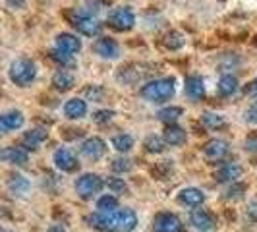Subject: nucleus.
<instances>
[{"instance_id":"obj_1","label":"nucleus","mask_w":257,"mask_h":232,"mask_svg":"<svg viewBox=\"0 0 257 232\" xmlns=\"http://www.w3.org/2000/svg\"><path fill=\"white\" fill-rule=\"evenodd\" d=\"M87 222L101 232H132L138 226V215L128 207L114 211H95L87 217Z\"/></svg>"},{"instance_id":"obj_2","label":"nucleus","mask_w":257,"mask_h":232,"mask_svg":"<svg viewBox=\"0 0 257 232\" xmlns=\"http://www.w3.org/2000/svg\"><path fill=\"white\" fill-rule=\"evenodd\" d=\"M176 93V85L172 77H159L151 79L149 83H145L142 87V97L149 103H165L170 101Z\"/></svg>"},{"instance_id":"obj_3","label":"nucleus","mask_w":257,"mask_h":232,"mask_svg":"<svg viewBox=\"0 0 257 232\" xmlns=\"http://www.w3.org/2000/svg\"><path fill=\"white\" fill-rule=\"evenodd\" d=\"M8 74H10V79L18 87H27L37 76V66H35V62H31L27 58H18V60L12 62Z\"/></svg>"},{"instance_id":"obj_4","label":"nucleus","mask_w":257,"mask_h":232,"mask_svg":"<svg viewBox=\"0 0 257 232\" xmlns=\"http://www.w3.org/2000/svg\"><path fill=\"white\" fill-rule=\"evenodd\" d=\"M68 20L70 24L76 27L81 35H87V37H97L101 33V24L97 18H93L89 12H83V10H74V12L68 14Z\"/></svg>"},{"instance_id":"obj_5","label":"nucleus","mask_w":257,"mask_h":232,"mask_svg":"<svg viewBox=\"0 0 257 232\" xmlns=\"http://www.w3.org/2000/svg\"><path fill=\"white\" fill-rule=\"evenodd\" d=\"M104 186H106V184H104V180L99 176V174L87 172V174H81V176L76 180V192L79 197L91 199L93 195H97V193L101 192Z\"/></svg>"},{"instance_id":"obj_6","label":"nucleus","mask_w":257,"mask_h":232,"mask_svg":"<svg viewBox=\"0 0 257 232\" xmlns=\"http://www.w3.org/2000/svg\"><path fill=\"white\" fill-rule=\"evenodd\" d=\"M108 26L116 29V31H130L132 27L136 26V14L132 12L130 8H114L112 12L108 14Z\"/></svg>"},{"instance_id":"obj_7","label":"nucleus","mask_w":257,"mask_h":232,"mask_svg":"<svg viewBox=\"0 0 257 232\" xmlns=\"http://www.w3.org/2000/svg\"><path fill=\"white\" fill-rule=\"evenodd\" d=\"M155 232H184L182 220L174 213H157L153 219Z\"/></svg>"},{"instance_id":"obj_8","label":"nucleus","mask_w":257,"mask_h":232,"mask_svg":"<svg viewBox=\"0 0 257 232\" xmlns=\"http://www.w3.org/2000/svg\"><path fill=\"white\" fill-rule=\"evenodd\" d=\"M151 74V70H147L145 64H128V66H122L118 70V81H124V83H138L140 79H145V77Z\"/></svg>"},{"instance_id":"obj_9","label":"nucleus","mask_w":257,"mask_h":232,"mask_svg":"<svg viewBox=\"0 0 257 232\" xmlns=\"http://www.w3.org/2000/svg\"><path fill=\"white\" fill-rule=\"evenodd\" d=\"M228 153H230V147H228V143L224 142V140H211L203 147V155H205L207 161H211V163H220Z\"/></svg>"},{"instance_id":"obj_10","label":"nucleus","mask_w":257,"mask_h":232,"mask_svg":"<svg viewBox=\"0 0 257 232\" xmlns=\"http://www.w3.org/2000/svg\"><path fill=\"white\" fill-rule=\"evenodd\" d=\"M106 153V143L101 138H89L81 143V155L89 161H99Z\"/></svg>"},{"instance_id":"obj_11","label":"nucleus","mask_w":257,"mask_h":232,"mask_svg":"<svg viewBox=\"0 0 257 232\" xmlns=\"http://www.w3.org/2000/svg\"><path fill=\"white\" fill-rule=\"evenodd\" d=\"M52 161H54L56 168L62 170V172H74L77 168V159L74 157V153H72L70 149H66V147L56 149L54 155H52Z\"/></svg>"},{"instance_id":"obj_12","label":"nucleus","mask_w":257,"mask_h":232,"mask_svg":"<svg viewBox=\"0 0 257 232\" xmlns=\"http://www.w3.org/2000/svg\"><path fill=\"white\" fill-rule=\"evenodd\" d=\"M190 220H192L193 226L201 232H209L217 226V220L207 209H193L192 215H190Z\"/></svg>"},{"instance_id":"obj_13","label":"nucleus","mask_w":257,"mask_h":232,"mask_svg":"<svg viewBox=\"0 0 257 232\" xmlns=\"http://www.w3.org/2000/svg\"><path fill=\"white\" fill-rule=\"evenodd\" d=\"M93 51L97 52L101 58H118V56H120V45L116 43L114 39L101 37L95 41Z\"/></svg>"},{"instance_id":"obj_14","label":"nucleus","mask_w":257,"mask_h":232,"mask_svg":"<svg viewBox=\"0 0 257 232\" xmlns=\"http://www.w3.org/2000/svg\"><path fill=\"white\" fill-rule=\"evenodd\" d=\"M0 157H2V161L10 163V165H14V167H26L27 161H29V155H27L26 147H16V145L6 147Z\"/></svg>"},{"instance_id":"obj_15","label":"nucleus","mask_w":257,"mask_h":232,"mask_svg":"<svg viewBox=\"0 0 257 232\" xmlns=\"http://www.w3.org/2000/svg\"><path fill=\"white\" fill-rule=\"evenodd\" d=\"M74 85H76V76L70 70L60 68V70L54 72V76H52V87L56 91L66 93V91L74 89Z\"/></svg>"},{"instance_id":"obj_16","label":"nucleus","mask_w":257,"mask_h":232,"mask_svg":"<svg viewBox=\"0 0 257 232\" xmlns=\"http://www.w3.org/2000/svg\"><path fill=\"white\" fill-rule=\"evenodd\" d=\"M178 201L182 205H188V207H201L203 201H205V193L201 192L199 188H184L180 193H178Z\"/></svg>"},{"instance_id":"obj_17","label":"nucleus","mask_w":257,"mask_h":232,"mask_svg":"<svg viewBox=\"0 0 257 232\" xmlns=\"http://www.w3.org/2000/svg\"><path fill=\"white\" fill-rule=\"evenodd\" d=\"M242 167L238 163H224L222 167L215 172V180L224 184V182H236L240 176H242Z\"/></svg>"},{"instance_id":"obj_18","label":"nucleus","mask_w":257,"mask_h":232,"mask_svg":"<svg viewBox=\"0 0 257 232\" xmlns=\"http://www.w3.org/2000/svg\"><path fill=\"white\" fill-rule=\"evenodd\" d=\"M47 136H49V132L43 128H33L26 132L24 134V138H22V145L26 147L27 151H35L41 147V143L47 140Z\"/></svg>"},{"instance_id":"obj_19","label":"nucleus","mask_w":257,"mask_h":232,"mask_svg":"<svg viewBox=\"0 0 257 232\" xmlns=\"http://www.w3.org/2000/svg\"><path fill=\"white\" fill-rule=\"evenodd\" d=\"M24 114L20 112V110H8V112H4V114L0 116V130L4 132V134H8V132H14V130L22 128L24 126Z\"/></svg>"},{"instance_id":"obj_20","label":"nucleus","mask_w":257,"mask_h":232,"mask_svg":"<svg viewBox=\"0 0 257 232\" xmlns=\"http://www.w3.org/2000/svg\"><path fill=\"white\" fill-rule=\"evenodd\" d=\"M56 49L68 52V54H76L81 51V41L72 33H60V35H56Z\"/></svg>"},{"instance_id":"obj_21","label":"nucleus","mask_w":257,"mask_h":232,"mask_svg":"<svg viewBox=\"0 0 257 232\" xmlns=\"http://www.w3.org/2000/svg\"><path fill=\"white\" fill-rule=\"evenodd\" d=\"M186 93H188V97L193 99V101H199V99H203L205 97V83H203V79L199 76H190L186 77Z\"/></svg>"},{"instance_id":"obj_22","label":"nucleus","mask_w":257,"mask_h":232,"mask_svg":"<svg viewBox=\"0 0 257 232\" xmlns=\"http://www.w3.org/2000/svg\"><path fill=\"white\" fill-rule=\"evenodd\" d=\"M163 138H165L167 145L178 147V145H182V143H186V138H188V134H186V130L180 128V126H176V124H167V128H165V134H163Z\"/></svg>"},{"instance_id":"obj_23","label":"nucleus","mask_w":257,"mask_h":232,"mask_svg":"<svg viewBox=\"0 0 257 232\" xmlns=\"http://www.w3.org/2000/svg\"><path fill=\"white\" fill-rule=\"evenodd\" d=\"M64 114L68 118H72V120H77V118H83V116L87 114V103L83 101V99H70V101H66L64 104Z\"/></svg>"},{"instance_id":"obj_24","label":"nucleus","mask_w":257,"mask_h":232,"mask_svg":"<svg viewBox=\"0 0 257 232\" xmlns=\"http://www.w3.org/2000/svg\"><path fill=\"white\" fill-rule=\"evenodd\" d=\"M217 89H219V93L222 97H228V95L236 93V89H238V79L234 76H230V74H226V76H222L219 79Z\"/></svg>"},{"instance_id":"obj_25","label":"nucleus","mask_w":257,"mask_h":232,"mask_svg":"<svg viewBox=\"0 0 257 232\" xmlns=\"http://www.w3.org/2000/svg\"><path fill=\"white\" fill-rule=\"evenodd\" d=\"M184 114V108L180 106H167L163 110H159V120H163L165 124H176V120Z\"/></svg>"},{"instance_id":"obj_26","label":"nucleus","mask_w":257,"mask_h":232,"mask_svg":"<svg viewBox=\"0 0 257 232\" xmlns=\"http://www.w3.org/2000/svg\"><path fill=\"white\" fill-rule=\"evenodd\" d=\"M184 43H186V39H184V35L178 33V31H170V33H167V35L163 37V45L167 47L168 51H178V49L184 47Z\"/></svg>"},{"instance_id":"obj_27","label":"nucleus","mask_w":257,"mask_h":232,"mask_svg":"<svg viewBox=\"0 0 257 232\" xmlns=\"http://www.w3.org/2000/svg\"><path fill=\"white\" fill-rule=\"evenodd\" d=\"M112 147L120 153H128L130 149L134 147V138L130 134H118L112 138Z\"/></svg>"},{"instance_id":"obj_28","label":"nucleus","mask_w":257,"mask_h":232,"mask_svg":"<svg viewBox=\"0 0 257 232\" xmlns=\"http://www.w3.org/2000/svg\"><path fill=\"white\" fill-rule=\"evenodd\" d=\"M143 147L149 151V153H163L165 151V147H167V142H165V138H161V136H147V140L143 143Z\"/></svg>"},{"instance_id":"obj_29","label":"nucleus","mask_w":257,"mask_h":232,"mask_svg":"<svg viewBox=\"0 0 257 232\" xmlns=\"http://www.w3.org/2000/svg\"><path fill=\"white\" fill-rule=\"evenodd\" d=\"M203 124L209 130H222L226 126V120H224V116L215 114V112H205L203 114Z\"/></svg>"},{"instance_id":"obj_30","label":"nucleus","mask_w":257,"mask_h":232,"mask_svg":"<svg viewBox=\"0 0 257 232\" xmlns=\"http://www.w3.org/2000/svg\"><path fill=\"white\" fill-rule=\"evenodd\" d=\"M118 209V197L112 193H106L103 197H99L97 201V211H114Z\"/></svg>"},{"instance_id":"obj_31","label":"nucleus","mask_w":257,"mask_h":232,"mask_svg":"<svg viewBox=\"0 0 257 232\" xmlns=\"http://www.w3.org/2000/svg\"><path fill=\"white\" fill-rule=\"evenodd\" d=\"M8 188H10L14 193H18V195H24V193H27V190H29V182H27L24 176H12L10 182H8Z\"/></svg>"},{"instance_id":"obj_32","label":"nucleus","mask_w":257,"mask_h":232,"mask_svg":"<svg viewBox=\"0 0 257 232\" xmlns=\"http://www.w3.org/2000/svg\"><path fill=\"white\" fill-rule=\"evenodd\" d=\"M151 172H153L155 178H159V180H165L168 174L172 172V161H161V163H157Z\"/></svg>"},{"instance_id":"obj_33","label":"nucleus","mask_w":257,"mask_h":232,"mask_svg":"<svg viewBox=\"0 0 257 232\" xmlns=\"http://www.w3.org/2000/svg\"><path fill=\"white\" fill-rule=\"evenodd\" d=\"M74 54H68V52L60 51V49H54V51H51V58L52 60H56L58 64H62V68L68 64H74V58H72Z\"/></svg>"},{"instance_id":"obj_34","label":"nucleus","mask_w":257,"mask_h":232,"mask_svg":"<svg viewBox=\"0 0 257 232\" xmlns=\"http://www.w3.org/2000/svg\"><path fill=\"white\" fill-rule=\"evenodd\" d=\"M106 184V188L110 190L112 193H124L128 192V184L122 180V178H108V180L104 182Z\"/></svg>"},{"instance_id":"obj_35","label":"nucleus","mask_w":257,"mask_h":232,"mask_svg":"<svg viewBox=\"0 0 257 232\" xmlns=\"http://www.w3.org/2000/svg\"><path fill=\"white\" fill-rule=\"evenodd\" d=\"M132 167H134L132 161L126 159V157H118V159L112 161V170H114V172H120V174H122V172H130Z\"/></svg>"},{"instance_id":"obj_36","label":"nucleus","mask_w":257,"mask_h":232,"mask_svg":"<svg viewBox=\"0 0 257 232\" xmlns=\"http://www.w3.org/2000/svg\"><path fill=\"white\" fill-rule=\"evenodd\" d=\"M112 116H114L112 110H97V112H93V122H97V124H106V122L112 120Z\"/></svg>"},{"instance_id":"obj_37","label":"nucleus","mask_w":257,"mask_h":232,"mask_svg":"<svg viewBox=\"0 0 257 232\" xmlns=\"http://www.w3.org/2000/svg\"><path fill=\"white\" fill-rule=\"evenodd\" d=\"M85 95L89 97L91 101H101V99H103V95H104V91L101 89L99 85H91V87L85 89Z\"/></svg>"},{"instance_id":"obj_38","label":"nucleus","mask_w":257,"mask_h":232,"mask_svg":"<svg viewBox=\"0 0 257 232\" xmlns=\"http://www.w3.org/2000/svg\"><path fill=\"white\" fill-rule=\"evenodd\" d=\"M245 192L244 184H238V182H232V186L228 188V197H240Z\"/></svg>"},{"instance_id":"obj_39","label":"nucleus","mask_w":257,"mask_h":232,"mask_svg":"<svg viewBox=\"0 0 257 232\" xmlns=\"http://www.w3.org/2000/svg\"><path fill=\"white\" fill-rule=\"evenodd\" d=\"M245 213H247V217H249V219L257 222V199H253V201H249V203H247Z\"/></svg>"},{"instance_id":"obj_40","label":"nucleus","mask_w":257,"mask_h":232,"mask_svg":"<svg viewBox=\"0 0 257 232\" xmlns=\"http://www.w3.org/2000/svg\"><path fill=\"white\" fill-rule=\"evenodd\" d=\"M245 149L247 151H257V136H249L245 140Z\"/></svg>"},{"instance_id":"obj_41","label":"nucleus","mask_w":257,"mask_h":232,"mask_svg":"<svg viewBox=\"0 0 257 232\" xmlns=\"http://www.w3.org/2000/svg\"><path fill=\"white\" fill-rule=\"evenodd\" d=\"M245 118H247L249 122H257V106L255 108H251L249 112H245Z\"/></svg>"},{"instance_id":"obj_42","label":"nucleus","mask_w":257,"mask_h":232,"mask_svg":"<svg viewBox=\"0 0 257 232\" xmlns=\"http://www.w3.org/2000/svg\"><path fill=\"white\" fill-rule=\"evenodd\" d=\"M47 232H66V230H64V226H62V224H52V226L47 228Z\"/></svg>"},{"instance_id":"obj_43","label":"nucleus","mask_w":257,"mask_h":232,"mask_svg":"<svg viewBox=\"0 0 257 232\" xmlns=\"http://www.w3.org/2000/svg\"><path fill=\"white\" fill-rule=\"evenodd\" d=\"M24 2H26V0H8V4H10V6H22Z\"/></svg>"},{"instance_id":"obj_44","label":"nucleus","mask_w":257,"mask_h":232,"mask_svg":"<svg viewBox=\"0 0 257 232\" xmlns=\"http://www.w3.org/2000/svg\"><path fill=\"white\" fill-rule=\"evenodd\" d=\"M253 87H255V89H257V81H255V83H253Z\"/></svg>"},{"instance_id":"obj_45","label":"nucleus","mask_w":257,"mask_h":232,"mask_svg":"<svg viewBox=\"0 0 257 232\" xmlns=\"http://www.w3.org/2000/svg\"><path fill=\"white\" fill-rule=\"evenodd\" d=\"M4 232H6V230H4Z\"/></svg>"}]
</instances>
